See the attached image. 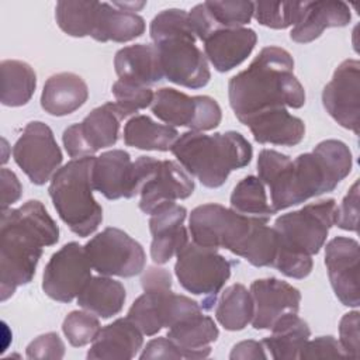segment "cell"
<instances>
[{
  "instance_id": "19",
  "label": "cell",
  "mask_w": 360,
  "mask_h": 360,
  "mask_svg": "<svg viewBox=\"0 0 360 360\" xmlns=\"http://www.w3.org/2000/svg\"><path fill=\"white\" fill-rule=\"evenodd\" d=\"M186 215V207L176 202L166 204L150 214V257L156 264L167 263L188 242L187 229L183 225Z\"/></svg>"
},
{
  "instance_id": "3",
  "label": "cell",
  "mask_w": 360,
  "mask_h": 360,
  "mask_svg": "<svg viewBox=\"0 0 360 360\" xmlns=\"http://www.w3.org/2000/svg\"><path fill=\"white\" fill-rule=\"evenodd\" d=\"M59 240V228L44 204L30 200L18 208L1 211L0 222V300H8L28 284L42 256V248Z\"/></svg>"
},
{
  "instance_id": "29",
  "label": "cell",
  "mask_w": 360,
  "mask_h": 360,
  "mask_svg": "<svg viewBox=\"0 0 360 360\" xmlns=\"http://www.w3.org/2000/svg\"><path fill=\"white\" fill-rule=\"evenodd\" d=\"M270 330L271 335L264 338L262 343L276 360L300 359V353L311 336L308 323L297 314L281 316Z\"/></svg>"
},
{
  "instance_id": "42",
  "label": "cell",
  "mask_w": 360,
  "mask_h": 360,
  "mask_svg": "<svg viewBox=\"0 0 360 360\" xmlns=\"http://www.w3.org/2000/svg\"><path fill=\"white\" fill-rule=\"evenodd\" d=\"M65 356V345L58 333L48 332L34 339L27 346L28 359H52L58 360Z\"/></svg>"
},
{
  "instance_id": "18",
  "label": "cell",
  "mask_w": 360,
  "mask_h": 360,
  "mask_svg": "<svg viewBox=\"0 0 360 360\" xmlns=\"http://www.w3.org/2000/svg\"><path fill=\"white\" fill-rule=\"evenodd\" d=\"M253 298L252 326L257 330L271 329L287 314H298L301 292L287 281L276 277L259 278L250 284Z\"/></svg>"
},
{
  "instance_id": "33",
  "label": "cell",
  "mask_w": 360,
  "mask_h": 360,
  "mask_svg": "<svg viewBox=\"0 0 360 360\" xmlns=\"http://www.w3.org/2000/svg\"><path fill=\"white\" fill-rule=\"evenodd\" d=\"M253 298L243 284H232L221 294L215 308V318L226 330H242L252 322Z\"/></svg>"
},
{
  "instance_id": "32",
  "label": "cell",
  "mask_w": 360,
  "mask_h": 360,
  "mask_svg": "<svg viewBox=\"0 0 360 360\" xmlns=\"http://www.w3.org/2000/svg\"><path fill=\"white\" fill-rule=\"evenodd\" d=\"M0 72L1 104L7 107H20L27 104L37 87V75L34 69L22 60L6 59L0 63Z\"/></svg>"
},
{
  "instance_id": "25",
  "label": "cell",
  "mask_w": 360,
  "mask_h": 360,
  "mask_svg": "<svg viewBox=\"0 0 360 360\" xmlns=\"http://www.w3.org/2000/svg\"><path fill=\"white\" fill-rule=\"evenodd\" d=\"M218 335L219 330L212 318L200 311L169 328L166 336L179 347L183 359H205Z\"/></svg>"
},
{
  "instance_id": "1",
  "label": "cell",
  "mask_w": 360,
  "mask_h": 360,
  "mask_svg": "<svg viewBox=\"0 0 360 360\" xmlns=\"http://www.w3.org/2000/svg\"><path fill=\"white\" fill-rule=\"evenodd\" d=\"M352 166L349 146L338 139L322 141L294 160L273 149L260 150L257 158L259 179L269 187L276 212L333 191Z\"/></svg>"
},
{
  "instance_id": "12",
  "label": "cell",
  "mask_w": 360,
  "mask_h": 360,
  "mask_svg": "<svg viewBox=\"0 0 360 360\" xmlns=\"http://www.w3.org/2000/svg\"><path fill=\"white\" fill-rule=\"evenodd\" d=\"M152 112L170 127H187L202 132L217 128L222 118L219 104L210 96H187L172 87L155 93Z\"/></svg>"
},
{
  "instance_id": "44",
  "label": "cell",
  "mask_w": 360,
  "mask_h": 360,
  "mask_svg": "<svg viewBox=\"0 0 360 360\" xmlns=\"http://www.w3.org/2000/svg\"><path fill=\"white\" fill-rule=\"evenodd\" d=\"M139 359L145 360V359H183V357L179 347L167 336H165V338H156L148 342Z\"/></svg>"
},
{
  "instance_id": "26",
  "label": "cell",
  "mask_w": 360,
  "mask_h": 360,
  "mask_svg": "<svg viewBox=\"0 0 360 360\" xmlns=\"http://www.w3.org/2000/svg\"><path fill=\"white\" fill-rule=\"evenodd\" d=\"M114 68L120 80L148 87L165 77L158 49L150 44L121 48L115 53Z\"/></svg>"
},
{
  "instance_id": "36",
  "label": "cell",
  "mask_w": 360,
  "mask_h": 360,
  "mask_svg": "<svg viewBox=\"0 0 360 360\" xmlns=\"http://www.w3.org/2000/svg\"><path fill=\"white\" fill-rule=\"evenodd\" d=\"M212 30L239 28L250 22L253 17V1L225 0V1H204Z\"/></svg>"
},
{
  "instance_id": "2",
  "label": "cell",
  "mask_w": 360,
  "mask_h": 360,
  "mask_svg": "<svg viewBox=\"0 0 360 360\" xmlns=\"http://www.w3.org/2000/svg\"><path fill=\"white\" fill-rule=\"evenodd\" d=\"M228 97L242 124L266 111L305 104V90L294 75L292 56L273 45L264 46L245 70L231 77Z\"/></svg>"
},
{
  "instance_id": "13",
  "label": "cell",
  "mask_w": 360,
  "mask_h": 360,
  "mask_svg": "<svg viewBox=\"0 0 360 360\" xmlns=\"http://www.w3.org/2000/svg\"><path fill=\"white\" fill-rule=\"evenodd\" d=\"M13 158L31 183L45 184L60 169L62 150L52 129L41 122L31 121L13 146Z\"/></svg>"
},
{
  "instance_id": "17",
  "label": "cell",
  "mask_w": 360,
  "mask_h": 360,
  "mask_svg": "<svg viewBox=\"0 0 360 360\" xmlns=\"http://www.w3.org/2000/svg\"><path fill=\"white\" fill-rule=\"evenodd\" d=\"M359 242L347 236H336L325 248L328 277L336 298L346 307L360 305L359 290Z\"/></svg>"
},
{
  "instance_id": "23",
  "label": "cell",
  "mask_w": 360,
  "mask_h": 360,
  "mask_svg": "<svg viewBox=\"0 0 360 360\" xmlns=\"http://www.w3.org/2000/svg\"><path fill=\"white\" fill-rule=\"evenodd\" d=\"M142 335L128 318H118L98 332L87 352V359H134L142 347Z\"/></svg>"
},
{
  "instance_id": "10",
  "label": "cell",
  "mask_w": 360,
  "mask_h": 360,
  "mask_svg": "<svg viewBox=\"0 0 360 360\" xmlns=\"http://www.w3.org/2000/svg\"><path fill=\"white\" fill-rule=\"evenodd\" d=\"M176 256L174 274L180 285L194 295H204L201 308L211 309L218 292L231 277L232 263L217 249L194 242H187Z\"/></svg>"
},
{
  "instance_id": "34",
  "label": "cell",
  "mask_w": 360,
  "mask_h": 360,
  "mask_svg": "<svg viewBox=\"0 0 360 360\" xmlns=\"http://www.w3.org/2000/svg\"><path fill=\"white\" fill-rule=\"evenodd\" d=\"M231 208L239 214L249 217L267 218L276 211L267 202L264 184L256 176L243 177L232 190Z\"/></svg>"
},
{
  "instance_id": "45",
  "label": "cell",
  "mask_w": 360,
  "mask_h": 360,
  "mask_svg": "<svg viewBox=\"0 0 360 360\" xmlns=\"http://www.w3.org/2000/svg\"><path fill=\"white\" fill-rule=\"evenodd\" d=\"M1 211L14 204L22 193V186L14 172L3 167L1 173Z\"/></svg>"
},
{
  "instance_id": "6",
  "label": "cell",
  "mask_w": 360,
  "mask_h": 360,
  "mask_svg": "<svg viewBox=\"0 0 360 360\" xmlns=\"http://www.w3.org/2000/svg\"><path fill=\"white\" fill-rule=\"evenodd\" d=\"M149 34L158 49L163 76L187 89H201L208 84L211 72L205 53L195 45L197 37L191 28L188 13L167 8L156 14Z\"/></svg>"
},
{
  "instance_id": "15",
  "label": "cell",
  "mask_w": 360,
  "mask_h": 360,
  "mask_svg": "<svg viewBox=\"0 0 360 360\" xmlns=\"http://www.w3.org/2000/svg\"><path fill=\"white\" fill-rule=\"evenodd\" d=\"M91 264L84 246L69 242L55 252L42 276L44 292L59 302H70L91 278Z\"/></svg>"
},
{
  "instance_id": "28",
  "label": "cell",
  "mask_w": 360,
  "mask_h": 360,
  "mask_svg": "<svg viewBox=\"0 0 360 360\" xmlns=\"http://www.w3.org/2000/svg\"><path fill=\"white\" fill-rule=\"evenodd\" d=\"M145 32V20L136 13L100 3L96 10L91 38L98 42H128Z\"/></svg>"
},
{
  "instance_id": "4",
  "label": "cell",
  "mask_w": 360,
  "mask_h": 360,
  "mask_svg": "<svg viewBox=\"0 0 360 360\" xmlns=\"http://www.w3.org/2000/svg\"><path fill=\"white\" fill-rule=\"evenodd\" d=\"M267 218L249 217L208 202L195 207L188 219L193 242L211 249H228L255 267H273L278 239Z\"/></svg>"
},
{
  "instance_id": "43",
  "label": "cell",
  "mask_w": 360,
  "mask_h": 360,
  "mask_svg": "<svg viewBox=\"0 0 360 360\" xmlns=\"http://www.w3.org/2000/svg\"><path fill=\"white\" fill-rule=\"evenodd\" d=\"M359 311L347 312L342 316L339 323V343L346 353L347 359H357L360 349H359V323L360 316Z\"/></svg>"
},
{
  "instance_id": "39",
  "label": "cell",
  "mask_w": 360,
  "mask_h": 360,
  "mask_svg": "<svg viewBox=\"0 0 360 360\" xmlns=\"http://www.w3.org/2000/svg\"><path fill=\"white\" fill-rule=\"evenodd\" d=\"M111 91L115 97L117 105L125 112L127 117L149 107L155 97V93L150 87L124 82L120 79L112 84Z\"/></svg>"
},
{
  "instance_id": "7",
  "label": "cell",
  "mask_w": 360,
  "mask_h": 360,
  "mask_svg": "<svg viewBox=\"0 0 360 360\" xmlns=\"http://www.w3.org/2000/svg\"><path fill=\"white\" fill-rule=\"evenodd\" d=\"M170 150L184 170L208 188L221 187L229 173L248 166L253 155L250 142L236 131L214 135L187 131Z\"/></svg>"
},
{
  "instance_id": "38",
  "label": "cell",
  "mask_w": 360,
  "mask_h": 360,
  "mask_svg": "<svg viewBox=\"0 0 360 360\" xmlns=\"http://www.w3.org/2000/svg\"><path fill=\"white\" fill-rule=\"evenodd\" d=\"M62 330L72 346L82 347L93 343L101 330V326L93 312L72 311L63 319Z\"/></svg>"
},
{
  "instance_id": "14",
  "label": "cell",
  "mask_w": 360,
  "mask_h": 360,
  "mask_svg": "<svg viewBox=\"0 0 360 360\" xmlns=\"http://www.w3.org/2000/svg\"><path fill=\"white\" fill-rule=\"evenodd\" d=\"M127 118L117 103H105L96 107L82 122L63 131L62 142L68 155L73 159L91 156L103 148L115 145L120 135V122Z\"/></svg>"
},
{
  "instance_id": "37",
  "label": "cell",
  "mask_w": 360,
  "mask_h": 360,
  "mask_svg": "<svg viewBox=\"0 0 360 360\" xmlns=\"http://www.w3.org/2000/svg\"><path fill=\"white\" fill-rule=\"evenodd\" d=\"M304 11V1H256L253 15L256 21L273 30L295 25Z\"/></svg>"
},
{
  "instance_id": "16",
  "label": "cell",
  "mask_w": 360,
  "mask_h": 360,
  "mask_svg": "<svg viewBox=\"0 0 360 360\" xmlns=\"http://www.w3.org/2000/svg\"><path fill=\"white\" fill-rule=\"evenodd\" d=\"M322 104L326 112L343 128L359 135L360 114V62L343 60L323 87Z\"/></svg>"
},
{
  "instance_id": "21",
  "label": "cell",
  "mask_w": 360,
  "mask_h": 360,
  "mask_svg": "<svg viewBox=\"0 0 360 360\" xmlns=\"http://www.w3.org/2000/svg\"><path fill=\"white\" fill-rule=\"evenodd\" d=\"M256 42L252 28H222L205 38L204 53L218 72H229L252 53Z\"/></svg>"
},
{
  "instance_id": "41",
  "label": "cell",
  "mask_w": 360,
  "mask_h": 360,
  "mask_svg": "<svg viewBox=\"0 0 360 360\" xmlns=\"http://www.w3.org/2000/svg\"><path fill=\"white\" fill-rule=\"evenodd\" d=\"M301 360L309 359H347L339 340L333 336H319L314 340H307L301 353Z\"/></svg>"
},
{
  "instance_id": "20",
  "label": "cell",
  "mask_w": 360,
  "mask_h": 360,
  "mask_svg": "<svg viewBox=\"0 0 360 360\" xmlns=\"http://www.w3.org/2000/svg\"><path fill=\"white\" fill-rule=\"evenodd\" d=\"M93 188L107 200L132 198L134 162L127 150L112 149L94 159L91 170Z\"/></svg>"
},
{
  "instance_id": "11",
  "label": "cell",
  "mask_w": 360,
  "mask_h": 360,
  "mask_svg": "<svg viewBox=\"0 0 360 360\" xmlns=\"http://www.w3.org/2000/svg\"><path fill=\"white\" fill-rule=\"evenodd\" d=\"M91 267L101 276L134 277L145 267V252L127 232L108 226L84 245Z\"/></svg>"
},
{
  "instance_id": "30",
  "label": "cell",
  "mask_w": 360,
  "mask_h": 360,
  "mask_svg": "<svg viewBox=\"0 0 360 360\" xmlns=\"http://www.w3.org/2000/svg\"><path fill=\"white\" fill-rule=\"evenodd\" d=\"M127 292L124 285L107 276L91 277L77 295V304L83 309L100 318H111L121 312Z\"/></svg>"
},
{
  "instance_id": "40",
  "label": "cell",
  "mask_w": 360,
  "mask_h": 360,
  "mask_svg": "<svg viewBox=\"0 0 360 360\" xmlns=\"http://www.w3.org/2000/svg\"><path fill=\"white\" fill-rule=\"evenodd\" d=\"M335 225L345 231L357 232L359 228V180L353 183L340 205L336 207Z\"/></svg>"
},
{
  "instance_id": "5",
  "label": "cell",
  "mask_w": 360,
  "mask_h": 360,
  "mask_svg": "<svg viewBox=\"0 0 360 360\" xmlns=\"http://www.w3.org/2000/svg\"><path fill=\"white\" fill-rule=\"evenodd\" d=\"M336 207L333 198H326L280 215L273 226L278 239L273 267L291 278L309 276L312 256L323 248L329 229L335 225Z\"/></svg>"
},
{
  "instance_id": "24",
  "label": "cell",
  "mask_w": 360,
  "mask_h": 360,
  "mask_svg": "<svg viewBox=\"0 0 360 360\" xmlns=\"http://www.w3.org/2000/svg\"><path fill=\"white\" fill-rule=\"evenodd\" d=\"M255 141L281 146L298 145L305 135V124L301 118L291 115L287 108H277L255 115L243 122Z\"/></svg>"
},
{
  "instance_id": "35",
  "label": "cell",
  "mask_w": 360,
  "mask_h": 360,
  "mask_svg": "<svg viewBox=\"0 0 360 360\" xmlns=\"http://www.w3.org/2000/svg\"><path fill=\"white\" fill-rule=\"evenodd\" d=\"M98 1H58L55 18L59 28L76 38L91 35Z\"/></svg>"
},
{
  "instance_id": "22",
  "label": "cell",
  "mask_w": 360,
  "mask_h": 360,
  "mask_svg": "<svg viewBox=\"0 0 360 360\" xmlns=\"http://www.w3.org/2000/svg\"><path fill=\"white\" fill-rule=\"evenodd\" d=\"M350 20V8L343 1H304L302 15L291 30L290 38L298 44H308L319 38L326 28L345 27Z\"/></svg>"
},
{
  "instance_id": "27",
  "label": "cell",
  "mask_w": 360,
  "mask_h": 360,
  "mask_svg": "<svg viewBox=\"0 0 360 360\" xmlns=\"http://www.w3.org/2000/svg\"><path fill=\"white\" fill-rule=\"evenodd\" d=\"M87 97L86 82L76 73L62 72L46 79L41 94V107L51 115L63 117L79 110Z\"/></svg>"
},
{
  "instance_id": "31",
  "label": "cell",
  "mask_w": 360,
  "mask_h": 360,
  "mask_svg": "<svg viewBox=\"0 0 360 360\" xmlns=\"http://www.w3.org/2000/svg\"><path fill=\"white\" fill-rule=\"evenodd\" d=\"M179 132L176 128L155 122L148 115H134L124 127V142L142 150L167 152L177 141Z\"/></svg>"
},
{
  "instance_id": "8",
  "label": "cell",
  "mask_w": 360,
  "mask_h": 360,
  "mask_svg": "<svg viewBox=\"0 0 360 360\" xmlns=\"http://www.w3.org/2000/svg\"><path fill=\"white\" fill-rule=\"evenodd\" d=\"M94 159L93 156L72 159L53 174L48 187L60 219L82 238L96 232L103 221V208L93 197Z\"/></svg>"
},
{
  "instance_id": "46",
  "label": "cell",
  "mask_w": 360,
  "mask_h": 360,
  "mask_svg": "<svg viewBox=\"0 0 360 360\" xmlns=\"http://www.w3.org/2000/svg\"><path fill=\"white\" fill-rule=\"evenodd\" d=\"M231 360H259V359H267L263 343L256 340H243L236 343L232 347V352L229 354Z\"/></svg>"
},
{
  "instance_id": "9",
  "label": "cell",
  "mask_w": 360,
  "mask_h": 360,
  "mask_svg": "<svg viewBox=\"0 0 360 360\" xmlns=\"http://www.w3.org/2000/svg\"><path fill=\"white\" fill-rule=\"evenodd\" d=\"M194 191V180L174 160H159L139 156L134 162V194L141 195L139 208L152 214L158 208L188 198Z\"/></svg>"
}]
</instances>
